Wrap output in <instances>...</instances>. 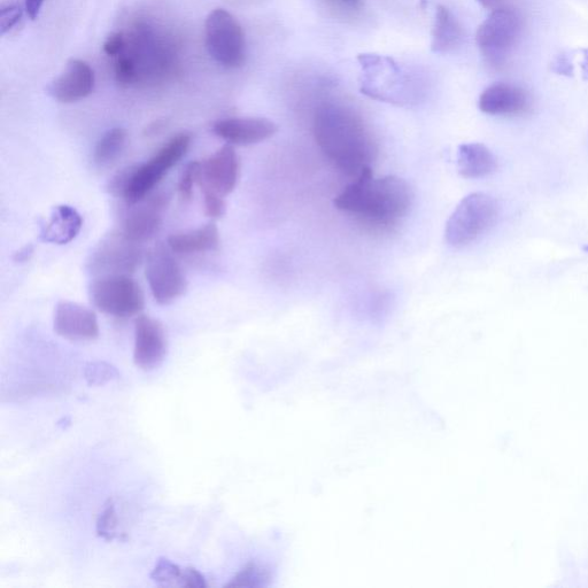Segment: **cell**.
I'll return each instance as SVG.
<instances>
[{"label":"cell","mask_w":588,"mask_h":588,"mask_svg":"<svg viewBox=\"0 0 588 588\" xmlns=\"http://www.w3.org/2000/svg\"><path fill=\"white\" fill-rule=\"evenodd\" d=\"M583 250H584L586 253H588V245H585V246L583 247Z\"/></svg>","instance_id":"8d00e7d4"},{"label":"cell","mask_w":588,"mask_h":588,"mask_svg":"<svg viewBox=\"0 0 588 588\" xmlns=\"http://www.w3.org/2000/svg\"><path fill=\"white\" fill-rule=\"evenodd\" d=\"M552 71L559 75L574 76V64H572V58L568 53H561L555 57L552 63Z\"/></svg>","instance_id":"4dcf8cb0"},{"label":"cell","mask_w":588,"mask_h":588,"mask_svg":"<svg viewBox=\"0 0 588 588\" xmlns=\"http://www.w3.org/2000/svg\"><path fill=\"white\" fill-rule=\"evenodd\" d=\"M89 292L91 303L100 312L121 319L138 315L145 306L141 285L130 275L98 277Z\"/></svg>","instance_id":"52a82bcc"},{"label":"cell","mask_w":588,"mask_h":588,"mask_svg":"<svg viewBox=\"0 0 588 588\" xmlns=\"http://www.w3.org/2000/svg\"><path fill=\"white\" fill-rule=\"evenodd\" d=\"M241 173V161L234 146L227 144L212 156L199 162L198 185L222 197L230 195L237 187Z\"/></svg>","instance_id":"8fae6325"},{"label":"cell","mask_w":588,"mask_h":588,"mask_svg":"<svg viewBox=\"0 0 588 588\" xmlns=\"http://www.w3.org/2000/svg\"><path fill=\"white\" fill-rule=\"evenodd\" d=\"M582 74L583 79L588 81V49L583 50Z\"/></svg>","instance_id":"e575fe53"},{"label":"cell","mask_w":588,"mask_h":588,"mask_svg":"<svg viewBox=\"0 0 588 588\" xmlns=\"http://www.w3.org/2000/svg\"><path fill=\"white\" fill-rule=\"evenodd\" d=\"M167 352V337L162 324L152 317L138 316L135 322L136 366L145 371L157 369L165 361Z\"/></svg>","instance_id":"4fadbf2b"},{"label":"cell","mask_w":588,"mask_h":588,"mask_svg":"<svg viewBox=\"0 0 588 588\" xmlns=\"http://www.w3.org/2000/svg\"><path fill=\"white\" fill-rule=\"evenodd\" d=\"M127 46V37L122 33L112 34L104 43V52L107 56L118 58L125 52Z\"/></svg>","instance_id":"f546056e"},{"label":"cell","mask_w":588,"mask_h":588,"mask_svg":"<svg viewBox=\"0 0 588 588\" xmlns=\"http://www.w3.org/2000/svg\"><path fill=\"white\" fill-rule=\"evenodd\" d=\"M478 106L485 114L521 118L531 113L533 98L521 85L499 82L483 91Z\"/></svg>","instance_id":"7c38bea8"},{"label":"cell","mask_w":588,"mask_h":588,"mask_svg":"<svg viewBox=\"0 0 588 588\" xmlns=\"http://www.w3.org/2000/svg\"><path fill=\"white\" fill-rule=\"evenodd\" d=\"M144 258L143 244L131 241L120 230L100 241L90 255L88 269L97 278L130 275L142 265Z\"/></svg>","instance_id":"ba28073f"},{"label":"cell","mask_w":588,"mask_h":588,"mask_svg":"<svg viewBox=\"0 0 588 588\" xmlns=\"http://www.w3.org/2000/svg\"><path fill=\"white\" fill-rule=\"evenodd\" d=\"M54 331L60 337L84 342L99 336L97 316L91 309L71 301H61L54 312Z\"/></svg>","instance_id":"9a60e30c"},{"label":"cell","mask_w":588,"mask_h":588,"mask_svg":"<svg viewBox=\"0 0 588 588\" xmlns=\"http://www.w3.org/2000/svg\"><path fill=\"white\" fill-rule=\"evenodd\" d=\"M314 136L326 157L348 176L357 177L376 159L373 136L350 108L335 104L321 106L315 114Z\"/></svg>","instance_id":"6da1fadb"},{"label":"cell","mask_w":588,"mask_h":588,"mask_svg":"<svg viewBox=\"0 0 588 588\" xmlns=\"http://www.w3.org/2000/svg\"><path fill=\"white\" fill-rule=\"evenodd\" d=\"M151 579L159 586L168 587H206V579L196 569L181 567L167 559H159Z\"/></svg>","instance_id":"7402d4cb"},{"label":"cell","mask_w":588,"mask_h":588,"mask_svg":"<svg viewBox=\"0 0 588 588\" xmlns=\"http://www.w3.org/2000/svg\"><path fill=\"white\" fill-rule=\"evenodd\" d=\"M334 203L339 211L389 224L408 213L413 204V191L405 180L397 176L375 179L373 169L367 167L347 185Z\"/></svg>","instance_id":"7a4b0ae2"},{"label":"cell","mask_w":588,"mask_h":588,"mask_svg":"<svg viewBox=\"0 0 588 588\" xmlns=\"http://www.w3.org/2000/svg\"><path fill=\"white\" fill-rule=\"evenodd\" d=\"M95 88L94 69L80 59L69 60L64 72L48 87L49 95L63 104L80 102Z\"/></svg>","instance_id":"5bb4252c"},{"label":"cell","mask_w":588,"mask_h":588,"mask_svg":"<svg viewBox=\"0 0 588 588\" xmlns=\"http://www.w3.org/2000/svg\"><path fill=\"white\" fill-rule=\"evenodd\" d=\"M22 17V10L17 5L4 6L0 12V30L2 34L10 32V30L17 25Z\"/></svg>","instance_id":"83f0119b"},{"label":"cell","mask_w":588,"mask_h":588,"mask_svg":"<svg viewBox=\"0 0 588 588\" xmlns=\"http://www.w3.org/2000/svg\"><path fill=\"white\" fill-rule=\"evenodd\" d=\"M116 526H118V520H116L114 506L111 505L106 508L102 517H100L98 522V532L104 537L107 536L108 539H113L116 535Z\"/></svg>","instance_id":"f1b7e54d"},{"label":"cell","mask_w":588,"mask_h":588,"mask_svg":"<svg viewBox=\"0 0 588 588\" xmlns=\"http://www.w3.org/2000/svg\"><path fill=\"white\" fill-rule=\"evenodd\" d=\"M344 2H346L347 4H350V5L355 6V5H358L359 4L360 0H344Z\"/></svg>","instance_id":"d590c367"},{"label":"cell","mask_w":588,"mask_h":588,"mask_svg":"<svg viewBox=\"0 0 588 588\" xmlns=\"http://www.w3.org/2000/svg\"><path fill=\"white\" fill-rule=\"evenodd\" d=\"M205 33L207 50L216 63L227 68L244 64L245 35L234 15L223 9L213 11L207 17Z\"/></svg>","instance_id":"9c48e42d"},{"label":"cell","mask_w":588,"mask_h":588,"mask_svg":"<svg viewBox=\"0 0 588 588\" xmlns=\"http://www.w3.org/2000/svg\"><path fill=\"white\" fill-rule=\"evenodd\" d=\"M44 2L45 0H25V9L30 19H37L38 15H40Z\"/></svg>","instance_id":"1f68e13d"},{"label":"cell","mask_w":588,"mask_h":588,"mask_svg":"<svg viewBox=\"0 0 588 588\" xmlns=\"http://www.w3.org/2000/svg\"><path fill=\"white\" fill-rule=\"evenodd\" d=\"M486 10H498L500 7L507 6V0H477Z\"/></svg>","instance_id":"d6a6232c"},{"label":"cell","mask_w":588,"mask_h":588,"mask_svg":"<svg viewBox=\"0 0 588 588\" xmlns=\"http://www.w3.org/2000/svg\"><path fill=\"white\" fill-rule=\"evenodd\" d=\"M462 42L463 30L459 20L447 7L438 5L432 29V51L440 54L451 53L460 48Z\"/></svg>","instance_id":"44dd1931"},{"label":"cell","mask_w":588,"mask_h":588,"mask_svg":"<svg viewBox=\"0 0 588 588\" xmlns=\"http://www.w3.org/2000/svg\"><path fill=\"white\" fill-rule=\"evenodd\" d=\"M204 197L205 214L211 219H220L226 214L227 205L219 193L211 190L201 189Z\"/></svg>","instance_id":"4316f807"},{"label":"cell","mask_w":588,"mask_h":588,"mask_svg":"<svg viewBox=\"0 0 588 588\" xmlns=\"http://www.w3.org/2000/svg\"><path fill=\"white\" fill-rule=\"evenodd\" d=\"M523 29V15L515 7L507 5L492 11L476 34L478 49L486 63L494 67L504 66L520 42Z\"/></svg>","instance_id":"5b68a950"},{"label":"cell","mask_w":588,"mask_h":588,"mask_svg":"<svg viewBox=\"0 0 588 588\" xmlns=\"http://www.w3.org/2000/svg\"><path fill=\"white\" fill-rule=\"evenodd\" d=\"M199 161H192L185 167L179 182V193L184 201L191 200L193 196V187L198 184Z\"/></svg>","instance_id":"484cf974"},{"label":"cell","mask_w":588,"mask_h":588,"mask_svg":"<svg viewBox=\"0 0 588 588\" xmlns=\"http://www.w3.org/2000/svg\"><path fill=\"white\" fill-rule=\"evenodd\" d=\"M90 385H104L119 376L118 370L104 362L90 363L84 371Z\"/></svg>","instance_id":"cb8c5ba5"},{"label":"cell","mask_w":588,"mask_h":588,"mask_svg":"<svg viewBox=\"0 0 588 588\" xmlns=\"http://www.w3.org/2000/svg\"><path fill=\"white\" fill-rule=\"evenodd\" d=\"M169 246L158 243L146 254V278L159 305H170L188 289L187 277Z\"/></svg>","instance_id":"30bf717a"},{"label":"cell","mask_w":588,"mask_h":588,"mask_svg":"<svg viewBox=\"0 0 588 588\" xmlns=\"http://www.w3.org/2000/svg\"><path fill=\"white\" fill-rule=\"evenodd\" d=\"M34 253V249L33 246H26L23 247V249L21 251H19L17 254H15L14 260L17 262H25L27 260H29L30 257H32Z\"/></svg>","instance_id":"836d02e7"},{"label":"cell","mask_w":588,"mask_h":588,"mask_svg":"<svg viewBox=\"0 0 588 588\" xmlns=\"http://www.w3.org/2000/svg\"><path fill=\"white\" fill-rule=\"evenodd\" d=\"M191 143L192 136L188 133L174 136L146 164L121 170L111 181L110 192L125 199L129 206L141 203L169 170L179 164Z\"/></svg>","instance_id":"3957f363"},{"label":"cell","mask_w":588,"mask_h":588,"mask_svg":"<svg viewBox=\"0 0 588 588\" xmlns=\"http://www.w3.org/2000/svg\"><path fill=\"white\" fill-rule=\"evenodd\" d=\"M499 215L497 200L483 192L463 198L448 219L445 238L448 244L462 249L489 231Z\"/></svg>","instance_id":"8992f818"},{"label":"cell","mask_w":588,"mask_h":588,"mask_svg":"<svg viewBox=\"0 0 588 588\" xmlns=\"http://www.w3.org/2000/svg\"><path fill=\"white\" fill-rule=\"evenodd\" d=\"M360 90L379 102L404 106L414 102L412 79L396 61L381 54H360Z\"/></svg>","instance_id":"277c9868"},{"label":"cell","mask_w":588,"mask_h":588,"mask_svg":"<svg viewBox=\"0 0 588 588\" xmlns=\"http://www.w3.org/2000/svg\"><path fill=\"white\" fill-rule=\"evenodd\" d=\"M167 205V197L157 195L145 199L131 208L123 220L121 231L131 241L144 244L157 235L161 227L162 212Z\"/></svg>","instance_id":"2e32d148"},{"label":"cell","mask_w":588,"mask_h":588,"mask_svg":"<svg viewBox=\"0 0 588 588\" xmlns=\"http://www.w3.org/2000/svg\"><path fill=\"white\" fill-rule=\"evenodd\" d=\"M128 134L126 129L113 128L99 139L95 153L94 160L98 166H107L112 164L121 156L125 150Z\"/></svg>","instance_id":"603a6c76"},{"label":"cell","mask_w":588,"mask_h":588,"mask_svg":"<svg viewBox=\"0 0 588 588\" xmlns=\"http://www.w3.org/2000/svg\"><path fill=\"white\" fill-rule=\"evenodd\" d=\"M273 121L263 118H230L215 122L214 134L231 145L249 146L266 141L277 133Z\"/></svg>","instance_id":"e0dca14e"},{"label":"cell","mask_w":588,"mask_h":588,"mask_svg":"<svg viewBox=\"0 0 588 588\" xmlns=\"http://www.w3.org/2000/svg\"><path fill=\"white\" fill-rule=\"evenodd\" d=\"M458 168L464 179H483L497 170L498 160L484 144H462L458 151Z\"/></svg>","instance_id":"ac0fdd59"},{"label":"cell","mask_w":588,"mask_h":588,"mask_svg":"<svg viewBox=\"0 0 588 588\" xmlns=\"http://www.w3.org/2000/svg\"><path fill=\"white\" fill-rule=\"evenodd\" d=\"M82 226V216L75 208L67 205L57 206L43 228L42 237L45 242L64 245L72 242L80 234Z\"/></svg>","instance_id":"d6986e66"},{"label":"cell","mask_w":588,"mask_h":588,"mask_svg":"<svg viewBox=\"0 0 588 588\" xmlns=\"http://www.w3.org/2000/svg\"><path fill=\"white\" fill-rule=\"evenodd\" d=\"M114 73L116 81L121 85H131L138 81V72L134 60L125 52L116 58Z\"/></svg>","instance_id":"d4e9b609"},{"label":"cell","mask_w":588,"mask_h":588,"mask_svg":"<svg viewBox=\"0 0 588 588\" xmlns=\"http://www.w3.org/2000/svg\"><path fill=\"white\" fill-rule=\"evenodd\" d=\"M167 245L177 254L215 251L220 246V232L214 223H208L199 229L169 236Z\"/></svg>","instance_id":"ffe728a7"}]
</instances>
